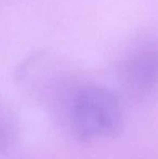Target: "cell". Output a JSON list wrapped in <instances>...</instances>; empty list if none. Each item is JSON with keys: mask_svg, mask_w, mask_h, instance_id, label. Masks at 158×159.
<instances>
[{"mask_svg": "<svg viewBox=\"0 0 158 159\" xmlns=\"http://www.w3.org/2000/svg\"><path fill=\"white\" fill-rule=\"evenodd\" d=\"M122 77L129 92L135 95H143L150 92L155 86L157 78L155 52L145 48L138 50L127 61Z\"/></svg>", "mask_w": 158, "mask_h": 159, "instance_id": "cell-2", "label": "cell"}, {"mask_svg": "<svg viewBox=\"0 0 158 159\" xmlns=\"http://www.w3.org/2000/svg\"><path fill=\"white\" fill-rule=\"evenodd\" d=\"M73 124L82 140L119 135L124 129V113L119 98L102 87L84 88L74 101Z\"/></svg>", "mask_w": 158, "mask_h": 159, "instance_id": "cell-1", "label": "cell"}, {"mask_svg": "<svg viewBox=\"0 0 158 159\" xmlns=\"http://www.w3.org/2000/svg\"><path fill=\"white\" fill-rule=\"evenodd\" d=\"M9 129H8V126H7L4 122H1L0 121V147L3 146L4 144L7 143L9 139Z\"/></svg>", "mask_w": 158, "mask_h": 159, "instance_id": "cell-3", "label": "cell"}]
</instances>
